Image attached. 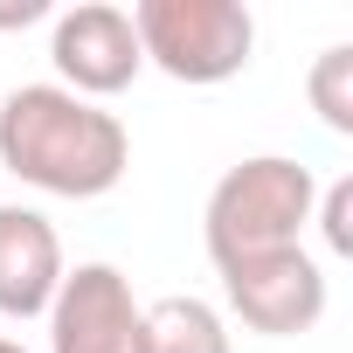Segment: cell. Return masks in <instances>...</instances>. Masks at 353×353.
<instances>
[{"mask_svg":"<svg viewBox=\"0 0 353 353\" xmlns=\"http://www.w3.org/2000/svg\"><path fill=\"white\" fill-rule=\"evenodd\" d=\"M312 201H319V181H312L305 159H291V152H250V159H236L208 188V208H201L208 263L222 270V263L305 243Z\"/></svg>","mask_w":353,"mask_h":353,"instance_id":"obj_2","label":"cell"},{"mask_svg":"<svg viewBox=\"0 0 353 353\" xmlns=\"http://www.w3.org/2000/svg\"><path fill=\"white\" fill-rule=\"evenodd\" d=\"M305 97H312V111H319L325 132H353V42H332V49L312 56Z\"/></svg>","mask_w":353,"mask_h":353,"instance_id":"obj_9","label":"cell"},{"mask_svg":"<svg viewBox=\"0 0 353 353\" xmlns=\"http://www.w3.org/2000/svg\"><path fill=\"white\" fill-rule=\"evenodd\" d=\"M63 270L70 256L56 222L28 201H0V319H49Z\"/></svg>","mask_w":353,"mask_h":353,"instance_id":"obj_7","label":"cell"},{"mask_svg":"<svg viewBox=\"0 0 353 353\" xmlns=\"http://www.w3.org/2000/svg\"><path fill=\"white\" fill-rule=\"evenodd\" d=\"M0 166L35 194L97 201L125 181L132 132L118 111H104L63 83H21L0 97Z\"/></svg>","mask_w":353,"mask_h":353,"instance_id":"obj_1","label":"cell"},{"mask_svg":"<svg viewBox=\"0 0 353 353\" xmlns=\"http://www.w3.org/2000/svg\"><path fill=\"white\" fill-rule=\"evenodd\" d=\"M139 56L173 83H229L256 56V14L243 0H139L132 8Z\"/></svg>","mask_w":353,"mask_h":353,"instance_id":"obj_3","label":"cell"},{"mask_svg":"<svg viewBox=\"0 0 353 353\" xmlns=\"http://www.w3.org/2000/svg\"><path fill=\"white\" fill-rule=\"evenodd\" d=\"M49 353H145V305L118 263L63 270L49 305Z\"/></svg>","mask_w":353,"mask_h":353,"instance_id":"obj_5","label":"cell"},{"mask_svg":"<svg viewBox=\"0 0 353 353\" xmlns=\"http://www.w3.org/2000/svg\"><path fill=\"white\" fill-rule=\"evenodd\" d=\"M49 63H56V83L90 97V104L132 90V77L145 70L139 35H132V8H111V0H77V8H63L56 28H49Z\"/></svg>","mask_w":353,"mask_h":353,"instance_id":"obj_6","label":"cell"},{"mask_svg":"<svg viewBox=\"0 0 353 353\" xmlns=\"http://www.w3.org/2000/svg\"><path fill=\"white\" fill-rule=\"evenodd\" d=\"M0 353H28V346H21V339H14V332H0Z\"/></svg>","mask_w":353,"mask_h":353,"instance_id":"obj_12","label":"cell"},{"mask_svg":"<svg viewBox=\"0 0 353 353\" xmlns=\"http://www.w3.org/2000/svg\"><path fill=\"white\" fill-rule=\"evenodd\" d=\"M312 222H319V236H325V250H332V256H353V173H339V181H325V188H319Z\"/></svg>","mask_w":353,"mask_h":353,"instance_id":"obj_10","label":"cell"},{"mask_svg":"<svg viewBox=\"0 0 353 353\" xmlns=\"http://www.w3.org/2000/svg\"><path fill=\"white\" fill-rule=\"evenodd\" d=\"M145 353H236L229 319L194 298V291H166L145 305Z\"/></svg>","mask_w":353,"mask_h":353,"instance_id":"obj_8","label":"cell"},{"mask_svg":"<svg viewBox=\"0 0 353 353\" xmlns=\"http://www.w3.org/2000/svg\"><path fill=\"white\" fill-rule=\"evenodd\" d=\"M49 8L42 0H21V8H0V28H28V21H42Z\"/></svg>","mask_w":353,"mask_h":353,"instance_id":"obj_11","label":"cell"},{"mask_svg":"<svg viewBox=\"0 0 353 353\" xmlns=\"http://www.w3.org/2000/svg\"><path fill=\"white\" fill-rule=\"evenodd\" d=\"M222 305L229 319H243L250 332L263 339H298L325 319V270L305 243L291 250H263V256H243V263H222Z\"/></svg>","mask_w":353,"mask_h":353,"instance_id":"obj_4","label":"cell"}]
</instances>
